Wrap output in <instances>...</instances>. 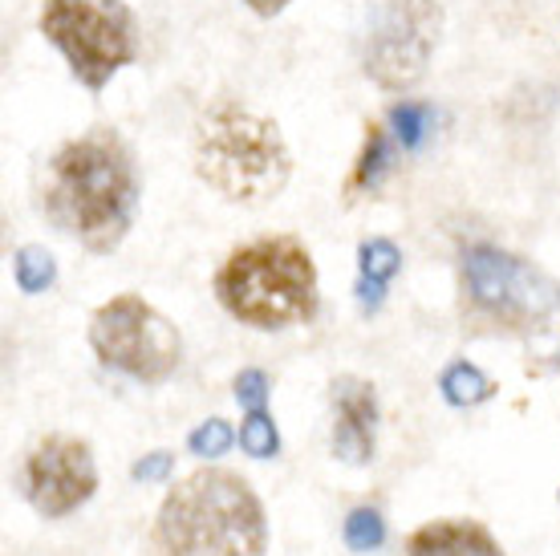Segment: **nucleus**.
<instances>
[{
    "mask_svg": "<svg viewBox=\"0 0 560 556\" xmlns=\"http://www.w3.org/2000/svg\"><path fill=\"white\" fill-rule=\"evenodd\" d=\"M410 556H504L500 541L476 520H434L407 541Z\"/></svg>",
    "mask_w": 560,
    "mask_h": 556,
    "instance_id": "11",
    "label": "nucleus"
},
{
    "mask_svg": "<svg viewBox=\"0 0 560 556\" xmlns=\"http://www.w3.org/2000/svg\"><path fill=\"white\" fill-rule=\"evenodd\" d=\"M329 406H334V455L341 463L374 460V439H378V390L358 374H341L329 386Z\"/></svg>",
    "mask_w": 560,
    "mask_h": 556,
    "instance_id": "10",
    "label": "nucleus"
},
{
    "mask_svg": "<svg viewBox=\"0 0 560 556\" xmlns=\"http://www.w3.org/2000/svg\"><path fill=\"white\" fill-rule=\"evenodd\" d=\"M90 346L102 366L135 382H167L183 362V337L139 292H118L90 317Z\"/></svg>",
    "mask_w": 560,
    "mask_h": 556,
    "instance_id": "8",
    "label": "nucleus"
},
{
    "mask_svg": "<svg viewBox=\"0 0 560 556\" xmlns=\"http://www.w3.org/2000/svg\"><path fill=\"white\" fill-rule=\"evenodd\" d=\"M191 167L228 204H268L293 175V151L268 114L240 97H220L196 118Z\"/></svg>",
    "mask_w": 560,
    "mask_h": 556,
    "instance_id": "2",
    "label": "nucleus"
},
{
    "mask_svg": "<svg viewBox=\"0 0 560 556\" xmlns=\"http://www.w3.org/2000/svg\"><path fill=\"white\" fill-rule=\"evenodd\" d=\"M236 403L248 410H265L268 403V374L265 370H240L236 374Z\"/></svg>",
    "mask_w": 560,
    "mask_h": 556,
    "instance_id": "20",
    "label": "nucleus"
},
{
    "mask_svg": "<svg viewBox=\"0 0 560 556\" xmlns=\"http://www.w3.org/2000/svg\"><path fill=\"white\" fill-rule=\"evenodd\" d=\"M358 265H362V277L382 280V285H386V280L402 268V252H398L394 240H382V236L362 240V248H358Z\"/></svg>",
    "mask_w": 560,
    "mask_h": 556,
    "instance_id": "17",
    "label": "nucleus"
},
{
    "mask_svg": "<svg viewBox=\"0 0 560 556\" xmlns=\"http://www.w3.org/2000/svg\"><path fill=\"white\" fill-rule=\"evenodd\" d=\"M386 123H390L394 139H398L402 151H419L422 142L434 135L439 114H434L431 102H394L390 114H386Z\"/></svg>",
    "mask_w": 560,
    "mask_h": 556,
    "instance_id": "14",
    "label": "nucleus"
},
{
    "mask_svg": "<svg viewBox=\"0 0 560 556\" xmlns=\"http://www.w3.org/2000/svg\"><path fill=\"white\" fill-rule=\"evenodd\" d=\"M358 305H362L365 313H374V309L382 305V280H370V277L358 280Z\"/></svg>",
    "mask_w": 560,
    "mask_h": 556,
    "instance_id": "22",
    "label": "nucleus"
},
{
    "mask_svg": "<svg viewBox=\"0 0 560 556\" xmlns=\"http://www.w3.org/2000/svg\"><path fill=\"white\" fill-rule=\"evenodd\" d=\"M240 447H244V455H253V460H272L280 451L277 422H272L265 410H248V418L240 422Z\"/></svg>",
    "mask_w": 560,
    "mask_h": 556,
    "instance_id": "16",
    "label": "nucleus"
},
{
    "mask_svg": "<svg viewBox=\"0 0 560 556\" xmlns=\"http://www.w3.org/2000/svg\"><path fill=\"white\" fill-rule=\"evenodd\" d=\"M439 390H443V398H447L451 406H479L495 394V382H491L479 366L451 362L447 370H443V378H439Z\"/></svg>",
    "mask_w": 560,
    "mask_h": 556,
    "instance_id": "13",
    "label": "nucleus"
},
{
    "mask_svg": "<svg viewBox=\"0 0 560 556\" xmlns=\"http://www.w3.org/2000/svg\"><path fill=\"white\" fill-rule=\"evenodd\" d=\"M211 285L220 305L253 329H289L313 321L322 305L317 265L296 236H256L240 244L215 268Z\"/></svg>",
    "mask_w": 560,
    "mask_h": 556,
    "instance_id": "4",
    "label": "nucleus"
},
{
    "mask_svg": "<svg viewBox=\"0 0 560 556\" xmlns=\"http://www.w3.org/2000/svg\"><path fill=\"white\" fill-rule=\"evenodd\" d=\"M142 199L139 159L114 126H90L57 147L42 167L37 204L57 232L85 252H114L135 228Z\"/></svg>",
    "mask_w": 560,
    "mask_h": 556,
    "instance_id": "1",
    "label": "nucleus"
},
{
    "mask_svg": "<svg viewBox=\"0 0 560 556\" xmlns=\"http://www.w3.org/2000/svg\"><path fill=\"white\" fill-rule=\"evenodd\" d=\"M94 487H98L94 451L85 439H73V435H45L21 467V491L45 520L82 508L94 496Z\"/></svg>",
    "mask_w": 560,
    "mask_h": 556,
    "instance_id": "9",
    "label": "nucleus"
},
{
    "mask_svg": "<svg viewBox=\"0 0 560 556\" xmlns=\"http://www.w3.org/2000/svg\"><path fill=\"white\" fill-rule=\"evenodd\" d=\"M386 541V520H382L374 508H353L346 516V544L353 553H374Z\"/></svg>",
    "mask_w": 560,
    "mask_h": 556,
    "instance_id": "18",
    "label": "nucleus"
},
{
    "mask_svg": "<svg viewBox=\"0 0 560 556\" xmlns=\"http://www.w3.org/2000/svg\"><path fill=\"white\" fill-rule=\"evenodd\" d=\"M171 472H175V455H171V451H151V455H142V460L130 467V475H135L139 484H163Z\"/></svg>",
    "mask_w": 560,
    "mask_h": 556,
    "instance_id": "21",
    "label": "nucleus"
},
{
    "mask_svg": "<svg viewBox=\"0 0 560 556\" xmlns=\"http://www.w3.org/2000/svg\"><path fill=\"white\" fill-rule=\"evenodd\" d=\"M37 25L73 78L94 94L139 61V16L127 0H42Z\"/></svg>",
    "mask_w": 560,
    "mask_h": 556,
    "instance_id": "6",
    "label": "nucleus"
},
{
    "mask_svg": "<svg viewBox=\"0 0 560 556\" xmlns=\"http://www.w3.org/2000/svg\"><path fill=\"white\" fill-rule=\"evenodd\" d=\"M232 427H228L224 418H208V422H199L196 431L187 435V447H191V455L199 460H220L228 447H232Z\"/></svg>",
    "mask_w": 560,
    "mask_h": 556,
    "instance_id": "19",
    "label": "nucleus"
},
{
    "mask_svg": "<svg viewBox=\"0 0 560 556\" xmlns=\"http://www.w3.org/2000/svg\"><path fill=\"white\" fill-rule=\"evenodd\" d=\"M459 289L463 309L491 329H504V334L540 329L560 309V280L548 277L533 260H524L508 248H495V244L463 248Z\"/></svg>",
    "mask_w": 560,
    "mask_h": 556,
    "instance_id": "5",
    "label": "nucleus"
},
{
    "mask_svg": "<svg viewBox=\"0 0 560 556\" xmlns=\"http://www.w3.org/2000/svg\"><path fill=\"white\" fill-rule=\"evenodd\" d=\"M54 280L57 265L49 252L37 248V244H25V248L16 252V285H21V292H45Z\"/></svg>",
    "mask_w": 560,
    "mask_h": 556,
    "instance_id": "15",
    "label": "nucleus"
},
{
    "mask_svg": "<svg viewBox=\"0 0 560 556\" xmlns=\"http://www.w3.org/2000/svg\"><path fill=\"white\" fill-rule=\"evenodd\" d=\"M439 0H374L362 37V73L386 94H407L427 78L443 37Z\"/></svg>",
    "mask_w": 560,
    "mask_h": 556,
    "instance_id": "7",
    "label": "nucleus"
},
{
    "mask_svg": "<svg viewBox=\"0 0 560 556\" xmlns=\"http://www.w3.org/2000/svg\"><path fill=\"white\" fill-rule=\"evenodd\" d=\"M362 130L365 135H362V147H358V159H353L350 175H346V187H341L346 204H353L358 195L378 192V183L386 179V171H390V163H394L390 130L382 123H365Z\"/></svg>",
    "mask_w": 560,
    "mask_h": 556,
    "instance_id": "12",
    "label": "nucleus"
},
{
    "mask_svg": "<svg viewBox=\"0 0 560 556\" xmlns=\"http://www.w3.org/2000/svg\"><path fill=\"white\" fill-rule=\"evenodd\" d=\"M244 4H248L256 16H277V13H284L293 0H244Z\"/></svg>",
    "mask_w": 560,
    "mask_h": 556,
    "instance_id": "23",
    "label": "nucleus"
},
{
    "mask_svg": "<svg viewBox=\"0 0 560 556\" xmlns=\"http://www.w3.org/2000/svg\"><path fill=\"white\" fill-rule=\"evenodd\" d=\"M154 536L167 556H265V503L236 472L203 467L171 487Z\"/></svg>",
    "mask_w": 560,
    "mask_h": 556,
    "instance_id": "3",
    "label": "nucleus"
}]
</instances>
